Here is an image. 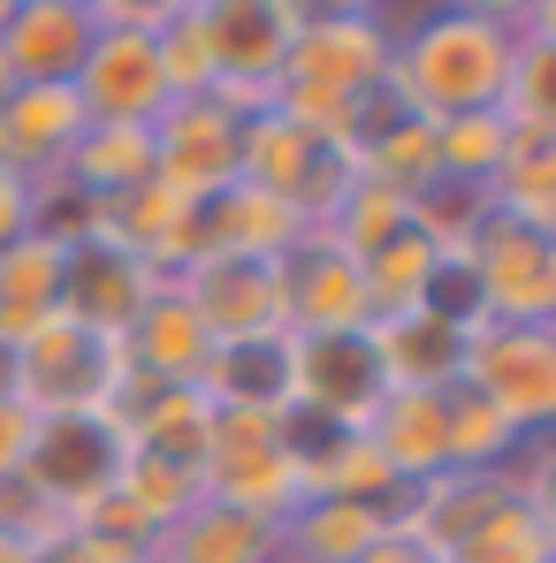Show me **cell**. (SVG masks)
<instances>
[{"mask_svg":"<svg viewBox=\"0 0 556 563\" xmlns=\"http://www.w3.org/2000/svg\"><path fill=\"white\" fill-rule=\"evenodd\" d=\"M519 46H526L519 8H419V15H396L389 85L427 122L495 114L511 92Z\"/></svg>","mask_w":556,"mask_h":563,"instance_id":"obj_1","label":"cell"},{"mask_svg":"<svg viewBox=\"0 0 556 563\" xmlns=\"http://www.w3.org/2000/svg\"><path fill=\"white\" fill-rule=\"evenodd\" d=\"M389 46H396V15L381 8H305L275 107L290 122L320 130L328 145H344L351 107L389 85Z\"/></svg>","mask_w":556,"mask_h":563,"instance_id":"obj_2","label":"cell"},{"mask_svg":"<svg viewBox=\"0 0 556 563\" xmlns=\"http://www.w3.org/2000/svg\"><path fill=\"white\" fill-rule=\"evenodd\" d=\"M99 8V38L77 69V99H85V122H130V130H153L168 114V69H161V8L168 0H92Z\"/></svg>","mask_w":556,"mask_h":563,"instance_id":"obj_3","label":"cell"},{"mask_svg":"<svg viewBox=\"0 0 556 563\" xmlns=\"http://www.w3.org/2000/svg\"><path fill=\"white\" fill-rule=\"evenodd\" d=\"M237 184L275 198L282 213H297L305 229H328V213L351 198L359 168H351L344 145H328L320 130L290 122L282 107H260V114H244V168H237Z\"/></svg>","mask_w":556,"mask_h":563,"instance_id":"obj_4","label":"cell"},{"mask_svg":"<svg viewBox=\"0 0 556 563\" xmlns=\"http://www.w3.org/2000/svg\"><path fill=\"white\" fill-rule=\"evenodd\" d=\"M130 465V442L107 411H69V419H39V442L15 472V487L54 518V526H77L92 518L99 503L115 495V479Z\"/></svg>","mask_w":556,"mask_h":563,"instance_id":"obj_5","label":"cell"},{"mask_svg":"<svg viewBox=\"0 0 556 563\" xmlns=\"http://www.w3.org/2000/svg\"><path fill=\"white\" fill-rule=\"evenodd\" d=\"M130 374L122 343L92 335L77 320H46L39 335L15 343V396L39 411V419H69V411H107L115 388Z\"/></svg>","mask_w":556,"mask_h":563,"instance_id":"obj_6","label":"cell"},{"mask_svg":"<svg viewBox=\"0 0 556 563\" xmlns=\"http://www.w3.org/2000/svg\"><path fill=\"white\" fill-rule=\"evenodd\" d=\"M305 8L290 0H206V46H214V99H229L237 114L275 107L290 46H297Z\"/></svg>","mask_w":556,"mask_h":563,"instance_id":"obj_7","label":"cell"},{"mask_svg":"<svg viewBox=\"0 0 556 563\" xmlns=\"http://www.w3.org/2000/svg\"><path fill=\"white\" fill-rule=\"evenodd\" d=\"M465 388L480 404H495L526 442L556 434V328H519V320H488L465 343Z\"/></svg>","mask_w":556,"mask_h":563,"instance_id":"obj_8","label":"cell"},{"mask_svg":"<svg viewBox=\"0 0 556 563\" xmlns=\"http://www.w3.org/2000/svg\"><path fill=\"white\" fill-rule=\"evenodd\" d=\"M198 312V328L214 343H260V335H290L282 312V260H244V252H206L168 282Z\"/></svg>","mask_w":556,"mask_h":563,"instance_id":"obj_9","label":"cell"},{"mask_svg":"<svg viewBox=\"0 0 556 563\" xmlns=\"http://www.w3.org/2000/svg\"><path fill=\"white\" fill-rule=\"evenodd\" d=\"M237 168H244V114L229 99H168V114L153 122V184L206 206L214 190L237 184Z\"/></svg>","mask_w":556,"mask_h":563,"instance_id":"obj_10","label":"cell"},{"mask_svg":"<svg viewBox=\"0 0 556 563\" xmlns=\"http://www.w3.org/2000/svg\"><path fill=\"white\" fill-rule=\"evenodd\" d=\"M465 252H472V267H480V289H488V320L556 328V236L526 229L519 213L495 206Z\"/></svg>","mask_w":556,"mask_h":563,"instance_id":"obj_11","label":"cell"},{"mask_svg":"<svg viewBox=\"0 0 556 563\" xmlns=\"http://www.w3.org/2000/svg\"><path fill=\"white\" fill-rule=\"evenodd\" d=\"M389 396L367 328L344 335H290V411H313L328 427H367L373 404Z\"/></svg>","mask_w":556,"mask_h":563,"instance_id":"obj_12","label":"cell"},{"mask_svg":"<svg viewBox=\"0 0 556 563\" xmlns=\"http://www.w3.org/2000/svg\"><path fill=\"white\" fill-rule=\"evenodd\" d=\"M282 312H290V335L367 328V275H359V260L328 229H305L282 252Z\"/></svg>","mask_w":556,"mask_h":563,"instance_id":"obj_13","label":"cell"},{"mask_svg":"<svg viewBox=\"0 0 556 563\" xmlns=\"http://www.w3.org/2000/svg\"><path fill=\"white\" fill-rule=\"evenodd\" d=\"M153 289H161V275L138 252H122L115 236H77L69 260H62V320L122 343L130 320L153 305Z\"/></svg>","mask_w":556,"mask_h":563,"instance_id":"obj_14","label":"cell"},{"mask_svg":"<svg viewBox=\"0 0 556 563\" xmlns=\"http://www.w3.org/2000/svg\"><path fill=\"white\" fill-rule=\"evenodd\" d=\"M92 38H99L92 0H8V23H0V54H8L15 85H77Z\"/></svg>","mask_w":556,"mask_h":563,"instance_id":"obj_15","label":"cell"},{"mask_svg":"<svg viewBox=\"0 0 556 563\" xmlns=\"http://www.w3.org/2000/svg\"><path fill=\"white\" fill-rule=\"evenodd\" d=\"M85 130L92 122H85L77 85H15L0 107V168L46 184V176H62V161L77 153Z\"/></svg>","mask_w":556,"mask_h":563,"instance_id":"obj_16","label":"cell"},{"mask_svg":"<svg viewBox=\"0 0 556 563\" xmlns=\"http://www.w3.org/2000/svg\"><path fill=\"white\" fill-rule=\"evenodd\" d=\"M373 358H381V380L389 388H412V396H450L465 388V328L435 320L427 305L419 312H396V320H373Z\"/></svg>","mask_w":556,"mask_h":563,"instance_id":"obj_17","label":"cell"},{"mask_svg":"<svg viewBox=\"0 0 556 563\" xmlns=\"http://www.w3.org/2000/svg\"><path fill=\"white\" fill-rule=\"evenodd\" d=\"M359 434L381 450V465L396 472L404 487H427V479H443V472H450V396L389 388Z\"/></svg>","mask_w":556,"mask_h":563,"instance_id":"obj_18","label":"cell"},{"mask_svg":"<svg viewBox=\"0 0 556 563\" xmlns=\"http://www.w3.org/2000/svg\"><path fill=\"white\" fill-rule=\"evenodd\" d=\"M153 563H282V526L198 495L184 518L153 541Z\"/></svg>","mask_w":556,"mask_h":563,"instance_id":"obj_19","label":"cell"},{"mask_svg":"<svg viewBox=\"0 0 556 563\" xmlns=\"http://www.w3.org/2000/svg\"><path fill=\"white\" fill-rule=\"evenodd\" d=\"M122 358H130V374L161 380V388H198L206 358H214V335L198 328V312H190L184 297L161 282V289H153V305L130 320V335H122Z\"/></svg>","mask_w":556,"mask_h":563,"instance_id":"obj_20","label":"cell"},{"mask_svg":"<svg viewBox=\"0 0 556 563\" xmlns=\"http://www.w3.org/2000/svg\"><path fill=\"white\" fill-rule=\"evenodd\" d=\"M190 236H198V260H206V252H244V260H282V252H290V244L305 236V221H297V213H282L275 198H260L252 184H229V190H214V198L198 206Z\"/></svg>","mask_w":556,"mask_h":563,"instance_id":"obj_21","label":"cell"},{"mask_svg":"<svg viewBox=\"0 0 556 563\" xmlns=\"http://www.w3.org/2000/svg\"><path fill=\"white\" fill-rule=\"evenodd\" d=\"M198 396L214 411H290V335H260V343H214Z\"/></svg>","mask_w":556,"mask_h":563,"instance_id":"obj_22","label":"cell"},{"mask_svg":"<svg viewBox=\"0 0 556 563\" xmlns=\"http://www.w3.org/2000/svg\"><path fill=\"white\" fill-rule=\"evenodd\" d=\"M62 260L69 244H54L46 229L0 252V343H23L46 320H62Z\"/></svg>","mask_w":556,"mask_h":563,"instance_id":"obj_23","label":"cell"},{"mask_svg":"<svg viewBox=\"0 0 556 563\" xmlns=\"http://www.w3.org/2000/svg\"><path fill=\"white\" fill-rule=\"evenodd\" d=\"M381 510L367 503H336V495H305L282 518V563H359L381 541Z\"/></svg>","mask_w":556,"mask_h":563,"instance_id":"obj_24","label":"cell"},{"mask_svg":"<svg viewBox=\"0 0 556 563\" xmlns=\"http://www.w3.org/2000/svg\"><path fill=\"white\" fill-rule=\"evenodd\" d=\"M62 184H77L85 198L115 206L138 184H153V130H130V122H92L77 137V153L62 161Z\"/></svg>","mask_w":556,"mask_h":563,"instance_id":"obj_25","label":"cell"},{"mask_svg":"<svg viewBox=\"0 0 556 563\" xmlns=\"http://www.w3.org/2000/svg\"><path fill=\"white\" fill-rule=\"evenodd\" d=\"M443 563H556V541L542 533V518L526 510V495H519V479H511V487L458 533V549Z\"/></svg>","mask_w":556,"mask_h":563,"instance_id":"obj_26","label":"cell"},{"mask_svg":"<svg viewBox=\"0 0 556 563\" xmlns=\"http://www.w3.org/2000/svg\"><path fill=\"white\" fill-rule=\"evenodd\" d=\"M435 260H443V252H435L419 229H404L396 244H381L373 260H359V275H367V328L373 320H396V312H419Z\"/></svg>","mask_w":556,"mask_h":563,"instance_id":"obj_27","label":"cell"},{"mask_svg":"<svg viewBox=\"0 0 556 563\" xmlns=\"http://www.w3.org/2000/svg\"><path fill=\"white\" fill-rule=\"evenodd\" d=\"M115 503L161 541L176 518H184L190 503H198V472L168 465V457H145V450H130V465H122V479H115Z\"/></svg>","mask_w":556,"mask_h":563,"instance_id":"obj_28","label":"cell"},{"mask_svg":"<svg viewBox=\"0 0 556 563\" xmlns=\"http://www.w3.org/2000/svg\"><path fill=\"white\" fill-rule=\"evenodd\" d=\"M519 450L526 434L495 404H480L472 388H450V472H511Z\"/></svg>","mask_w":556,"mask_h":563,"instance_id":"obj_29","label":"cell"},{"mask_svg":"<svg viewBox=\"0 0 556 563\" xmlns=\"http://www.w3.org/2000/svg\"><path fill=\"white\" fill-rule=\"evenodd\" d=\"M511 145H519V130L503 122V107H495V114L435 122V168H443V176H458V184H495V176H503V161H511Z\"/></svg>","mask_w":556,"mask_h":563,"instance_id":"obj_30","label":"cell"},{"mask_svg":"<svg viewBox=\"0 0 556 563\" xmlns=\"http://www.w3.org/2000/svg\"><path fill=\"white\" fill-rule=\"evenodd\" d=\"M412 229V198L404 190H389V184H373V176H359L351 184V198L328 213V236L351 252V260H373L381 244H396Z\"/></svg>","mask_w":556,"mask_h":563,"instance_id":"obj_31","label":"cell"},{"mask_svg":"<svg viewBox=\"0 0 556 563\" xmlns=\"http://www.w3.org/2000/svg\"><path fill=\"white\" fill-rule=\"evenodd\" d=\"M161 69H168V92L176 99H214V46H206V0H168L161 8Z\"/></svg>","mask_w":556,"mask_h":563,"instance_id":"obj_32","label":"cell"},{"mask_svg":"<svg viewBox=\"0 0 556 563\" xmlns=\"http://www.w3.org/2000/svg\"><path fill=\"white\" fill-rule=\"evenodd\" d=\"M503 122L519 137H549L556 145V46H542V38L519 46V69H511V92H503Z\"/></svg>","mask_w":556,"mask_h":563,"instance_id":"obj_33","label":"cell"},{"mask_svg":"<svg viewBox=\"0 0 556 563\" xmlns=\"http://www.w3.org/2000/svg\"><path fill=\"white\" fill-rule=\"evenodd\" d=\"M31 563H153V549L115 541V533H99V526H54Z\"/></svg>","mask_w":556,"mask_h":563,"instance_id":"obj_34","label":"cell"},{"mask_svg":"<svg viewBox=\"0 0 556 563\" xmlns=\"http://www.w3.org/2000/svg\"><path fill=\"white\" fill-rule=\"evenodd\" d=\"M511 479H519L526 510L542 518V533L556 541V434H542V442H526V450H519V465H511Z\"/></svg>","mask_w":556,"mask_h":563,"instance_id":"obj_35","label":"cell"},{"mask_svg":"<svg viewBox=\"0 0 556 563\" xmlns=\"http://www.w3.org/2000/svg\"><path fill=\"white\" fill-rule=\"evenodd\" d=\"M31 442H39V411H31L23 396H0V487H8V479L23 472Z\"/></svg>","mask_w":556,"mask_h":563,"instance_id":"obj_36","label":"cell"},{"mask_svg":"<svg viewBox=\"0 0 556 563\" xmlns=\"http://www.w3.org/2000/svg\"><path fill=\"white\" fill-rule=\"evenodd\" d=\"M31 229H39V184L15 176V168H0V252L23 244Z\"/></svg>","mask_w":556,"mask_h":563,"instance_id":"obj_37","label":"cell"},{"mask_svg":"<svg viewBox=\"0 0 556 563\" xmlns=\"http://www.w3.org/2000/svg\"><path fill=\"white\" fill-rule=\"evenodd\" d=\"M359 563H443V556H435V549H427L412 526H381V541H373Z\"/></svg>","mask_w":556,"mask_h":563,"instance_id":"obj_38","label":"cell"},{"mask_svg":"<svg viewBox=\"0 0 556 563\" xmlns=\"http://www.w3.org/2000/svg\"><path fill=\"white\" fill-rule=\"evenodd\" d=\"M519 23H526V38L556 46V0H542V8H519Z\"/></svg>","mask_w":556,"mask_h":563,"instance_id":"obj_39","label":"cell"},{"mask_svg":"<svg viewBox=\"0 0 556 563\" xmlns=\"http://www.w3.org/2000/svg\"><path fill=\"white\" fill-rule=\"evenodd\" d=\"M31 556H39V541L15 533V526H0V563H31Z\"/></svg>","mask_w":556,"mask_h":563,"instance_id":"obj_40","label":"cell"},{"mask_svg":"<svg viewBox=\"0 0 556 563\" xmlns=\"http://www.w3.org/2000/svg\"><path fill=\"white\" fill-rule=\"evenodd\" d=\"M0 396H15V343H0Z\"/></svg>","mask_w":556,"mask_h":563,"instance_id":"obj_41","label":"cell"},{"mask_svg":"<svg viewBox=\"0 0 556 563\" xmlns=\"http://www.w3.org/2000/svg\"><path fill=\"white\" fill-rule=\"evenodd\" d=\"M8 92H15V77H8V54H0V107H8Z\"/></svg>","mask_w":556,"mask_h":563,"instance_id":"obj_42","label":"cell"}]
</instances>
